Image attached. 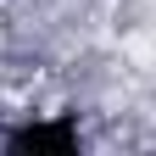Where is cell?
I'll return each instance as SVG.
<instances>
[{
    "label": "cell",
    "instance_id": "cell-1",
    "mask_svg": "<svg viewBox=\"0 0 156 156\" xmlns=\"http://www.w3.org/2000/svg\"><path fill=\"white\" fill-rule=\"evenodd\" d=\"M11 151H78V134L67 128V123H28V128H17L11 140H6Z\"/></svg>",
    "mask_w": 156,
    "mask_h": 156
}]
</instances>
